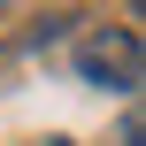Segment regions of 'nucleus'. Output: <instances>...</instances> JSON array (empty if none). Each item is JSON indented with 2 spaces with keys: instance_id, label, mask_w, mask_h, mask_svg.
<instances>
[{
  "instance_id": "1",
  "label": "nucleus",
  "mask_w": 146,
  "mask_h": 146,
  "mask_svg": "<svg viewBox=\"0 0 146 146\" xmlns=\"http://www.w3.org/2000/svg\"><path fill=\"white\" fill-rule=\"evenodd\" d=\"M77 77L85 85H108V92H131L139 85V31H92L85 46H77Z\"/></svg>"
}]
</instances>
